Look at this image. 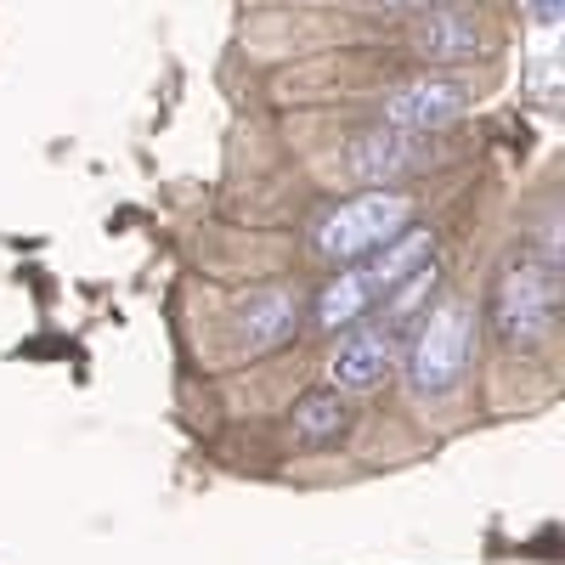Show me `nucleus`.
I'll return each mask as SVG.
<instances>
[{
    "label": "nucleus",
    "mask_w": 565,
    "mask_h": 565,
    "mask_svg": "<svg viewBox=\"0 0 565 565\" xmlns=\"http://www.w3.org/2000/svg\"><path fill=\"white\" fill-rule=\"evenodd\" d=\"M554 266H559V260L521 249V255L498 271L492 306H487L498 345L526 351V345H543V340L554 334V317H559V271H554Z\"/></svg>",
    "instance_id": "f257e3e1"
},
{
    "label": "nucleus",
    "mask_w": 565,
    "mask_h": 565,
    "mask_svg": "<svg viewBox=\"0 0 565 565\" xmlns=\"http://www.w3.org/2000/svg\"><path fill=\"white\" fill-rule=\"evenodd\" d=\"M413 221V199L396 193V186H367V193L334 204L328 215H317L311 226V249L322 260H367V255H380L385 244H396L402 232Z\"/></svg>",
    "instance_id": "f03ea898"
},
{
    "label": "nucleus",
    "mask_w": 565,
    "mask_h": 565,
    "mask_svg": "<svg viewBox=\"0 0 565 565\" xmlns=\"http://www.w3.org/2000/svg\"><path fill=\"white\" fill-rule=\"evenodd\" d=\"M469 351H476V306H463V300L430 306L424 322L413 328V340L402 345L407 391L413 396H447L469 373Z\"/></svg>",
    "instance_id": "7ed1b4c3"
},
{
    "label": "nucleus",
    "mask_w": 565,
    "mask_h": 565,
    "mask_svg": "<svg viewBox=\"0 0 565 565\" xmlns=\"http://www.w3.org/2000/svg\"><path fill=\"white\" fill-rule=\"evenodd\" d=\"M402 345H407V322L402 317L362 322V328H351V334L334 345V356H328V380H334V391L380 385L385 373L402 362Z\"/></svg>",
    "instance_id": "20e7f679"
},
{
    "label": "nucleus",
    "mask_w": 565,
    "mask_h": 565,
    "mask_svg": "<svg viewBox=\"0 0 565 565\" xmlns=\"http://www.w3.org/2000/svg\"><path fill=\"white\" fill-rule=\"evenodd\" d=\"M469 114V85L463 79H407L385 97V130H402V136H430V130H447L452 119Z\"/></svg>",
    "instance_id": "39448f33"
},
{
    "label": "nucleus",
    "mask_w": 565,
    "mask_h": 565,
    "mask_svg": "<svg viewBox=\"0 0 565 565\" xmlns=\"http://www.w3.org/2000/svg\"><path fill=\"white\" fill-rule=\"evenodd\" d=\"M413 52L424 63H469L481 57V23L469 12H424L413 23Z\"/></svg>",
    "instance_id": "423d86ee"
},
{
    "label": "nucleus",
    "mask_w": 565,
    "mask_h": 565,
    "mask_svg": "<svg viewBox=\"0 0 565 565\" xmlns=\"http://www.w3.org/2000/svg\"><path fill=\"white\" fill-rule=\"evenodd\" d=\"M295 322H300V295H289V289H260V295H249V306H244L238 345H244L249 356L277 351L282 340L295 334Z\"/></svg>",
    "instance_id": "0eeeda50"
},
{
    "label": "nucleus",
    "mask_w": 565,
    "mask_h": 565,
    "mask_svg": "<svg viewBox=\"0 0 565 565\" xmlns=\"http://www.w3.org/2000/svg\"><path fill=\"white\" fill-rule=\"evenodd\" d=\"M418 159H424V141H418V136L367 130V136H356V148H351V175H356V181H396V175H407Z\"/></svg>",
    "instance_id": "6e6552de"
},
{
    "label": "nucleus",
    "mask_w": 565,
    "mask_h": 565,
    "mask_svg": "<svg viewBox=\"0 0 565 565\" xmlns=\"http://www.w3.org/2000/svg\"><path fill=\"white\" fill-rule=\"evenodd\" d=\"M345 424H351L345 391H317V396H306V402L295 407V436H300L306 447H322V441L345 436Z\"/></svg>",
    "instance_id": "1a4fd4ad"
}]
</instances>
